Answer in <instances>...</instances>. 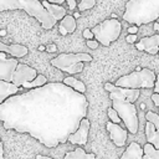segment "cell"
I'll return each mask as SVG.
<instances>
[{"label": "cell", "mask_w": 159, "mask_h": 159, "mask_svg": "<svg viewBox=\"0 0 159 159\" xmlns=\"http://www.w3.org/2000/svg\"><path fill=\"white\" fill-rule=\"evenodd\" d=\"M88 101L63 82L15 94L0 104V120L5 129L29 133L47 148L68 142L87 117Z\"/></svg>", "instance_id": "6da1fadb"}, {"label": "cell", "mask_w": 159, "mask_h": 159, "mask_svg": "<svg viewBox=\"0 0 159 159\" xmlns=\"http://www.w3.org/2000/svg\"><path fill=\"white\" fill-rule=\"evenodd\" d=\"M123 20L130 25H145L159 19V0H128Z\"/></svg>", "instance_id": "7a4b0ae2"}, {"label": "cell", "mask_w": 159, "mask_h": 159, "mask_svg": "<svg viewBox=\"0 0 159 159\" xmlns=\"http://www.w3.org/2000/svg\"><path fill=\"white\" fill-rule=\"evenodd\" d=\"M24 10L30 16L35 17L43 29L50 30L56 25V20L45 9L41 0H0V11L6 10Z\"/></svg>", "instance_id": "3957f363"}, {"label": "cell", "mask_w": 159, "mask_h": 159, "mask_svg": "<svg viewBox=\"0 0 159 159\" xmlns=\"http://www.w3.org/2000/svg\"><path fill=\"white\" fill-rule=\"evenodd\" d=\"M92 56L86 52L80 53H60L58 56L53 57L50 63L58 68L62 72L76 75L83 70V62H91Z\"/></svg>", "instance_id": "277c9868"}, {"label": "cell", "mask_w": 159, "mask_h": 159, "mask_svg": "<svg viewBox=\"0 0 159 159\" xmlns=\"http://www.w3.org/2000/svg\"><path fill=\"white\" fill-rule=\"evenodd\" d=\"M157 81V75L149 68H143L142 71H133L129 75L122 76L116 81V86L140 89V88H154Z\"/></svg>", "instance_id": "5b68a950"}, {"label": "cell", "mask_w": 159, "mask_h": 159, "mask_svg": "<svg viewBox=\"0 0 159 159\" xmlns=\"http://www.w3.org/2000/svg\"><path fill=\"white\" fill-rule=\"evenodd\" d=\"M91 30L94 34L96 40L101 45L109 46L112 42H114L119 37V35L122 32V25H120L119 20L111 17V19H107V20L102 21L101 24L96 25Z\"/></svg>", "instance_id": "8992f818"}, {"label": "cell", "mask_w": 159, "mask_h": 159, "mask_svg": "<svg viewBox=\"0 0 159 159\" xmlns=\"http://www.w3.org/2000/svg\"><path fill=\"white\" fill-rule=\"evenodd\" d=\"M112 107L117 111L118 116L124 122L125 128L129 130V133L137 134L139 128V119L135 104L124 99H112Z\"/></svg>", "instance_id": "52a82bcc"}, {"label": "cell", "mask_w": 159, "mask_h": 159, "mask_svg": "<svg viewBox=\"0 0 159 159\" xmlns=\"http://www.w3.org/2000/svg\"><path fill=\"white\" fill-rule=\"evenodd\" d=\"M104 89L109 92V99H124L128 102L134 103L139 98V89H130V88H124L116 86L113 83H104Z\"/></svg>", "instance_id": "ba28073f"}, {"label": "cell", "mask_w": 159, "mask_h": 159, "mask_svg": "<svg viewBox=\"0 0 159 159\" xmlns=\"http://www.w3.org/2000/svg\"><path fill=\"white\" fill-rule=\"evenodd\" d=\"M37 77V71L25 63H19L12 76V83L17 87H22L25 83L34 81Z\"/></svg>", "instance_id": "9c48e42d"}, {"label": "cell", "mask_w": 159, "mask_h": 159, "mask_svg": "<svg viewBox=\"0 0 159 159\" xmlns=\"http://www.w3.org/2000/svg\"><path fill=\"white\" fill-rule=\"evenodd\" d=\"M19 65V61L12 58H6V53H0V81L12 82V76L15 73V70Z\"/></svg>", "instance_id": "30bf717a"}, {"label": "cell", "mask_w": 159, "mask_h": 159, "mask_svg": "<svg viewBox=\"0 0 159 159\" xmlns=\"http://www.w3.org/2000/svg\"><path fill=\"white\" fill-rule=\"evenodd\" d=\"M106 128H107V130L109 133V138L114 143V145H117L119 148L125 145L127 138H128V129H124L119 124H116L111 120H108L106 123Z\"/></svg>", "instance_id": "8fae6325"}, {"label": "cell", "mask_w": 159, "mask_h": 159, "mask_svg": "<svg viewBox=\"0 0 159 159\" xmlns=\"http://www.w3.org/2000/svg\"><path fill=\"white\" fill-rule=\"evenodd\" d=\"M89 127H91V123H89V119L86 117L84 119H82L78 129L71 134L68 137V142L71 144H78V145H84L87 144V140H88V133H89Z\"/></svg>", "instance_id": "7c38bea8"}, {"label": "cell", "mask_w": 159, "mask_h": 159, "mask_svg": "<svg viewBox=\"0 0 159 159\" xmlns=\"http://www.w3.org/2000/svg\"><path fill=\"white\" fill-rule=\"evenodd\" d=\"M135 47L140 51H145L150 55L159 53V35H152L148 37H142Z\"/></svg>", "instance_id": "4fadbf2b"}, {"label": "cell", "mask_w": 159, "mask_h": 159, "mask_svg": "<svg viewBox=\"0 0 159 159\" xmlns=\"http://www.w3.org/2000/svg\"><path fill=\"white\" fill-rule=\"evenodd\" d=\"M0 51L9 53L11 56H14L15 58L17 57H24L27 55L29 48L24 45H19V43H12V45H5L4 42H0Z\"/></svg>", "instance_id": "5bb4252c"}, {"label": "cell", "mask_w": 159, "mask_h": 159, "mask_svg": "<svg viewBox=\"0 0 159 159\" xmlns=\"http://www.w3.org/2000/svg\"><path fill=\"white\" fill-rule=\"evenodd\" d=\"M19 92H20V87L14 84L12 82L0 81V104L4 103L10 97L17 94Z\"/></svg>", "instance_id": "9a60e30c"}, {"label": "cell", "mask_w": 159, "mask_h": 159, "mask_svg": "<svg viewBox=\"0 0 159 159\" xmlns=\"http://www.w3.org/2000/svg\"><path fill=\"white\" fill-rule=\"evenodd\" d=\"M143 157H144V149L138 143L132 142L125 148V150L123 152L119 159H143Z\"/></svg>", "instance_id": "2e32d148"}, {"label": "cell", "mask_w": 159, "mask_h": 159, "mask_svg": "<svg viewBox=\"0 0 159 159\" xmlns=\"http://www.w3.org/2000/svg\"><path fill=\"white\" fill-rule=\"evenodd\" d=\"M42 4L45 6V9L50 12V15L56 20V21H61L66 15H67V10L58 4H52L47 0H42Z\"/></svg>", "instance_id": "e0dca14e"}, {"label": "cell", "mask_w": 159, "mask_h": 159, "mask_svg": "<svg viewBox=\"0 0 159 159\" xmlns=\"http://www.w3.org/2000/svg\"><path fill=\"white\" fill-rule=\"evenodd\" d=\"M145 138L148 143L159 150V129H157L155 125L149 120H147L145 124Z\"/></svg>", "instance_id": "ac0fdd59"}, {"label": "cell", "mask_w": 159, "mask_h": 159, "mask_svg": "<svg viewBox=\"0 0 159 159\" xmlns=\"http://www.w3.org/2000/svg\"><path fill=\"white\" fill-rule=\"evenodd\" d=\"M76 27H77V22H76L75 16H72V15H66V16L60 21L58 31H60L61 35H67V34L75 32Z\"/></svg>", "instance_id": "d6986e66"}, {"label": "cell", "mask_w": 159, "mask_h": 159, "mask_svg": "<svg viewBox=\"0 0 159 159\" xmlns=\"http://www.w3.org/2000/svg\"><path fill=\"white\" fill-rule=\"evenodd\" d=\"M63 159H96L94 153H87L83 148L77 147L75 150L65 154Z\"/></svg>", "instance_id": "ffe728a7"}, {"label": "cell", "mask_w": 159, "mask_h": 159, "mask_svg": "<svg viewBox=\"0 0 159 159\" xmlns=\"http://www.w3.org/2000/svg\"><path fill=\"white\" fill-rule=\"evenodd\" d=\"M63 83H65L66 86H68L70 88L75 89L76 92L82 93V94H84L86 91H87L86 84H84L82 81H80V80H77V78H75V77H72V76H68V77L63 78Z\"/></svg>", "instance_id": "44dd1931"}, {"label": "cell", "mask_w": 159, "mask_h": 159, "mask_svg": "<svg viewBox=\"0 0 159 159\" xmlns=\"http://www.w3.org/2000/svg\"><path fill=\"white\" fill-rule=\"evenodd\" d=\"M45 84H47V78H46V76H43V75H37V77H36L34 81L25 83L22 87L26 88V89H35V88L43 87Z\"/></svg>", "instance_id": "7402d4cb"}, {"label": "cell", "mask_w": 159, "mask_h": 159, "mask_svg": "<svg viewBox=\"0 0 159 159\" xmlns=\"http://www.w3.org/2000/svg\"><path fill=\"white\" fill-rule=\"evenodd\" d=\"M144 157L143 159H159V150L155 149L150 143H147L144 147Z\"/></svg>", "instance_id": "603a6c76"}, {"label": "cell", "mask_w": 159, "mask_h": 159, "mask_svg": "<svg viewBox=\"0 0 159 159\" xmlns=\"http://www.w3.org/2000/svg\"><path fill=\"white\" fill-rule=\"evenodd\" d=\"M94 5H96V0H80V4H78V6H77V7H78V12L89 10V9H92Z\"/></svg>", "instance_id": "cb8c5ba5"}, {"label": "cell", "mask_w": 159, "mask_h": 159, "mask_svg": "<svg viewBox=\"0 0 159 159\" xmlns=\"http://www.w3.org/2000/svg\"><path fill=\"white\" fill-rule=\"evenodd\" d=\"M145 119L149 120V122H152V123L155 125V128L159 129V114H158V113L152 112V111H148V112L145 113Z\"/></svg>", "instance_id": "d4e9b609"}, {"label": "cell", "mask_w": 159, "mask_h": 159, "mask_svg": "<svg viewBox=\"0 0 159 159\" xmlns=\"http://www.w3.org/2000/svg\"><path fill=\"white\" fill-rule=\"evenodd\" d=\"M107 116H108V118H109V120L111 122H113V123H116V124H120V117L118 116V113H117V111L113 108V107H111V108H108V111H107Z\"/></svg>", "instance_id": "484cf974"}, {"label": "cell", "mask_w": 159, "mask_h": 159, "mask_svg": "<svg viewBox=\"0 0 159 159\" xmlns=\"http://www.w3.org/2000/svg\"><path fill=\"white\" fill-rule=\"evenodd\" d=\"M82 35H83V37H84V39H87V40H92V39L94 37V34L92 32V30H91V29H84Z\"/></svg>", "instance_id": "4316f807"}, {"label": "cell", "mask_w": 159, "mask_h": 159, "mask_svg": "<svg viewBox=\"0 0 159 159\" xmlns=\"http://www.w3.org/2000/svg\"><path fill=\"white\" fill-rule=\"evenodd\" d=\"M89 48H92V50H96L97 47H98V45H99V42L97 41V40H87V43H86Z\"/></svg>", "instance_id": "83f0119b"}, {"label": "cell", "mask_w": 159, "mask_h": 159, "mask_svg": "<svg viewBox=\"0 0 159 159\" xmlns=\"http://www.w3.org/2000/svg\"><path fill=\"white\" fill-rule=\"evenodd\" d=\"M66 2H67V5H68V9L70 10H75L77 6H78V4L76 2V0H65Z\"/></svg>", "instance_id": "f1b7e54d"}, {"label": "cell", "mask_w": 159, "mask_h": 159, "mask_svg": "<svg viewBox=\"0 0 159 159\" xmlns=\"http://www.w3.org/2000/svg\"><path fill=\"white\" fill-rule=\"evenodd\" d=\"M137 32H138V26L137 25H133V26L128 27V34L129 35H137Z\"/></svg>", "instance_id": "f546056e"}, {"label": "cell", "mask_w": 159, "mask_h": 159, "mask_svg": "<svg viewBox=\"0 0 159 159\" xmlns=\"http://www.w3.org/2000/svg\"><path fill=\"white\" fill-rule=\"evenodd\" d=\"M125 41L127 42H129V43H134L135 41H137V35H127V37H125Z\"/></svg>", "instance_id": "4dcf8cb0"}, {"label": "cell", "mask_w": 159, "mask_h": 159, "mask_svg": "<svg viewBox=\"0 0 159 159\" xmlns=\"http://www.w3.org/2000/svg\"><path fill=\"white\" fill-rule=\"evenodd\" d=\"M152 101H153L154 104L159 108V93H153V94H152Z\"/></svg>", "instance_id": "1f68e13d"}, {"label": "cell", "mask_w": 159, "mask_h": 159, "mask_svg": "<svg viewBox=\"0 0 159 159\" xmlns=\"http://www.w3.org/2000/svg\"><path fill=\"white\" fill-rule=\"evenodd\" d=\"M154 93H159V75H157V81L154 86Z\"/></svg>", "instance_id": "d6a6232c"}, {"label": "cell", "mask_w": 159, "mask_h": 159, "mask_svg": "<svg viewBox=\"0 0 159 159\" xmlns=\"http://www.w3.org/2000/svg\"><path fill=\"white\" fill-rule=\"evenodd\" d=\"M46 50H47L48 52H55V51L57 50V47H56V45H50V46L46 47Z\"/></svg>", "instance_id": "836d02e7"}, {"label": "cell", "mask_w": 159, "mask_h": 159, "mask_svg": "<svg viewBox=\"0 0 159 159\" xmlns=\"http://www.w3.org/2000/svg\"><path fill=\"white\" fill-rule=\"evenodd\" d=\"M4 158V143H0V159Z\"/></svg>", "instance_id": "e575fe53"}, {"label": "cell", "mask_w": 159, "mask_h": 159, "mask_svg": "<svg viewBox=\"0 0 159 159\" xmlns=\"http://www.w3.org/2000/svg\"><path fill=\"white\" fill-rule=\"evenodd\" d=\"M36 159H53V158H50V157H46V155H42V154H37Z\"/></svg>", "instance_id": "d590c367"}, {"label": "cell", "mask_w": 159, "mask_h": 159, "mask_svg": "<svg viewBox=\"0 0 159 159\" xmlns=\"http://www.w3.org/2000/svg\"><path fill=\"white\" fill-rule=\"evenodd\" d=\"M154 30H159V24L158 22L154 24Z\"/></svg>", "instance_id": "8d00e7d4"}, {"label": "cell", "mask_w": 159, "mask_h": 159, "mask_svg": "<svg viewBox=\"0 0 159 159\" xmlns=\"http://www.w3.org/2000/svg\"><path fill=\"white\" fill-rule=\"evenodd\" d=\"M73 16H75V19H78V17H80V12H75Z\"/></svg>", "instance_id": "74e56055"}, {"label": "cell", "mask_w": 159, "mask_h": 159, "mask_svg": "<svg viewBox=\"0 0 159 159\" xmlns=\"http://www.w3.org/2000/svg\"><path fill=\"white\" fill-rule=\"evenodd\" d=\"M43 50H46L45 46H40V47H39V51H43Z\"/></svg>", "instance_id": "f35d334b"}, {"label": "cell", "mask_w": 159, "mask_h": 159, "mask_svg": "<svg viewBox=\"0 0 159 159\" xmlns=\"http://www.w3.org/2000/svg\"><path fill=\"white\" fill-rule=\"evenodd\" d=\"M0 34H1V36H4V35L6 34V31H5V30H1V32H0Z\"/></svg>", "instance_id": "ab89813d"}, {"label": "cell", "mask_w": 159, "mask_h": 159, "mask_svg": "<svg viewBox=\"0 0 159 159\" xmlns=\"http://www.w3.org/2000/svg\"><path fill=\"white\" fill-rule=\"evenodd\" d=\"M112 19H117V15L116 14H112Z\"/></svg>", "instance_id": "60d3db41"}, {"label": "cell", "mask_w": 159, "mask_h": 159, "mask_svg": "<svg viewBox=\"0 0 159 159\" xmlns=\"http://www.w3.org/2000/svg\"><path fill=\"white\" fill-rule=\"evenodd\" d=\"M158 55H159V53H158Z\"/></svg>", "instance_id": "b9f144b4"}]
</instances>
